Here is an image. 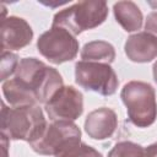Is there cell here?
I'll return each mask as SVG.
<instances>
[{"instance_id": "cell-2", "label": "cell", "mask_w": 157, "mask_h": 157, "mask_svg": "<svg viewBox=\"0 0 157 157\" xmlns=\"http://www.w3.org/2000/svg\"><path fill=\"white\" fill-rule=\"evenodd\" d=\"M47 124L43 110L38 104L7 107L2 102L0 128L1 135L9 140H22L29 144L43 132Z\"/></svg>"}, {"instance_id": "cell-20", "label": "cell", "mask_w": 157, "mask_h": 157, "mask_svg": "<svg viewBox=\"0 0 157 157\" xmlns=\"http://www.w3.org/2000/svg\"><path fill=\"white\" fill-rule=\"evenodd\" d=\"M152 75H153V81L157 83V60L155 61V64L152 66Z\"/></svg>"}, {"instance_id": "cell-13", "label": "cell", "mask_w": 157, "mask_h": 157, "mask_svg": "<svg viewBox=\"0 0 157 157\" xmlns=\"http://www.w3.org/2000/svg\"><path fill=\"white\" fill-rule=\"evenodd\" d=\"M80 55L83 61L112 64L115 59V49L105 40H92L82 47Z\"/></svg>"}, {"instance_id": "cell-1", "label": "cell", "mask_w": 157, "mask_h": 157, "mask_svg": "<svg viewBox=\"0 0 157 157\" xmlns=\"http://www.w3.org/2000/svg\"><path fill=\"white\" fill-rule=\"evenodd\" d=\"M13 78L37 104H45L64 86L59 71L37 58L21 59Z\"/></svg>"}, {"instance_id": "cell-18", "label": "cell", "mask_w": 157, "mask_h": 157, "mask_svg": "<svg viewBox=\"0 0 157 157\" xmlns=\"http://www.w3.org/2000/svg\"><path fill=\"white\" fill-rule=\"evenodd\" d=\"M145 32L157 38V11H152L147 15L145 22Z\"/></svg>"}, {"instance_id": "cell-11", "label": "cell", "mask_w": 157, "mask_h": 157, "mask_svg": "<svg viewBox=\"0 0 157 157\" xmlns=\"http://www.w3.org/2000/svg\"><path fill=\"white\" fill-rule=\"evenodd\" d=\"M124 52L132 63H150L157 58V38L147 32H137L128 37Z\"/></svg>"}, {"instance_id": "cell-6", "label": "cell", "mask_w": 157, "mask_h": 157, "mask_svg": "<svg viewBox=\"0 0 157 157\" xmlns=\"http://www.w3.org/2000/svg\"><path fill=\"white\" fill-rule=\"evenodd\" d=\"M81 141V130L74 121L56 120L47 124L43 132L32 142L31 148L42 156H55L67 146Z\"/></svg>"}, {"instance_id": "cell-10", "label": "cell", "mask_w": 157, "mask_h": 157, "mask_svg": "<svg viewBox=\"0 0 157 157\" xmlns=\"http://www.w3.org/2000/svg\"><path fill=\"white\" fill-rule=\"evenodd\" d=\"M118 118L113 109L102 107L88 113L85 120V131L93 140H105L114 135Z\"/></svg>"}, {"instance_id": "cell-16", "label": "cell", "mask_w": 157, "mask_h": 157, "mask_svg": "<svg viewBox=\"0 0 157 157\" xmlns=\"http://www.w3.org/2000/svg\"><path fill=\"white\" fill-rule=\"evenodd\" d=\"M144 148L132 141H120L108 152V157H142Z\"/></svg>"}, {"instance_id": "cell-9", "label": "cell", "mask_w": 157, "mask_h": 157, "mask_svg": "<svg viewBox=\"0 0 157 157\" xmlns=\"http://www.w3.org/2000/svg\"><path fill=\"white\" fill-rule=\"evenodd\" d=\"M33 39V29L21 17L9 16L1 21V48L2 52L20 50Z\"/></svg>"}, {"instance_id": "cell-21", "label": "cell", "mask_w": 157, "mask_h": 157, "mask_svg": "<svg viewBox=\"0 0 157 157\" xmlns=\"http://www.w3.org/2000/svg\"><path fill=\"white\" fill-rule=\"evenodd\" d=\"M148 5L152 6L153 9H157V2L156 1H148Z\"/></svg>"}, {"instance_id": "cell-8", "label": "cell", "mask_w": 157, "mask_h": 157, "mask_svg": "<svg viewBox=\"0 0 157 157\" xmlns=\"http://www.w3.org/2000/svg\"><path fill=\"white\" fill-rule=\"evenodd\" d=\"M52 121L76 120L83 112V96L74 86H63L44 104Z\"/></svg>"}, {"instance_id": "cell-12", "label": "cell", "mask_w": 157, "mask_h": 157, "mask_svg": "<svg viewBox=\"0 0 157 157\" xmlns=\"http://www.w3.org/2000/svg\"><path fill=\"white\" fill-rule=\"evenodd\" d=\"M115 21L126 32H135L142 27L144 16L134 1H118L113 5Z\"/></svg>"}, {"instance_id": "cell-7", "label": "cell", "mask_w": 157, "mask_h": 157, "mask_svg": "<svg viewBox=\"0 0 157 157\" xmlns=\"http://www.w3.org/2000/svg\"><path fill=\"white\" fill-rule=\"evenodd\" d=\"M78 40L67 29L52 26L50 29L42 33L37 40L39 54L49 63L59 65L71 61L78 53Z\"/></svg>"}, {"instance_id": "cell-3", "label": "cell", "mask_w": 157, "mask_h": 157, "mask_svg": "<svg viewBox=\"0 0 157 157\" xmlns=\"http://www.w3.org/2000/svg\"><path fill=\"white\" fill-rule=\"evenodd\" d=\"M126 107L128 119L137 128L151 126L157 118V101L155 88L144 81H129L120 92Z\"/></svg>"}, {"instance_id": "cell-5", "label": "cell", "mask_w": 157, "mask_h": 157, "mask_svg": "<svg viewBox=\"0 0 157 157\" xmlns=\"http://www.w3.org/2000/svg\"><path fill=\"white\" fill-rule=\"evenodd\" d=\"M75 82L86 91L112 96L118 90V76L110 64L80 60L75 64Z\"/></svg>"}, {"instance_id": "cell-19", "label": "cell", "mask_w": 157, "mask_h": 157, "mask_svg": "<svg viewBox=\"0 0 157 157\" xmlns=\"http://www.w3.org/2000/svg\"><path fill=\"white\" fill-rule=\"evenodd\" d=\"M142 157H157V142H153L144 148Z\"/></svg>"}, {"instance_id": "cell-15", "label": "cell", "mask_w": 157, "mask_h": 157, "mask_svg": "<svg viewBox=\"0 0 157 157\" xmlns=\"http://www.w3.org/2000/svg\"><path fill=\"white\" fill-rule=\"evenodd\" d=\"M54 157H103V156L92 146L78 141L67 146Z\"/></svg>"}, {"instance_id": "cell-4", "label": "cell", "mask_w": 157, "mask_h": 157, "mask_svg": "<svg viewBox=\"0 0 157 157\" xmlns=\"http://www.w3.org/2000/svg\"><path fill=\"white\" fill-rule=\"evenodd\" d=\"M108 16V5L102 0H86L60 10L53 17L52 26L67 29L77 36L101 26Z\"/></svg>"}, {"instance_id": "cell-14", "label": "cell", "mask_w": 157, "mask_h": 157, "mask_svg": "<svg viewBox=\"0 0 157 157\" xmlns=\"http://www.w3.org/2000/svg\"><path fill=\"white\" fill-rule=\"evenodd\" d=\"M2 94L6 102L11 107L21 105H34L37 102L15 81V78H9L2 83Z\"/></svg>"}, {"instance_id": "cell-17", "label": "cell", "mask_w": 157, "mask_h": 157, "mask_svg": "<svg viewBox=\"0 0 157 157\" xmlns=\"http://www.w3.org/2000/svg\"><path fill=\"white\" fill-rule=\"evenodd\" d=\"M18 56L12 52H2L1 53V61H0V80L6 81L12 74L16 72V69L18 66Z\"/></svg>"}]
</instances>
